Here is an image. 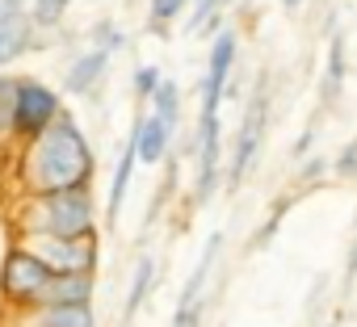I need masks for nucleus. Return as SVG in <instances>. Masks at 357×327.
Segmentation results:
<instances>
[{
  "label": "nucleus",
  "instance_id": "23",
  "mask_svg": "<svg viewBox=\"0 0 357 327\" xmlns=\"http://www.w3.org/2000/svg\"><path fill=\"white\" fill-rule=\"evenodd\" d=\"M122 47H126V34H122L114 22H97V26H93V51H101V55L114 59Z\"/></svg>",
  "mask_w": 357,
  "mask_h": 327
},
{
  "label": "nucleus",
  "instance_id": "1",
  "mask_svg": "<svg viewBox=\"0 0 357 327\" xmlns=\"http://www.w3.org/2000/svg\"><path fill=\"white\" fill-rule=\"evenodd\" d=\"M93 177H97V155H93L80 122L72 118V109H63L38 138L22 143L13 151L17 198L80 189V185H93Z\"/></svg>",
  "mask_w": 357,
  "mask_h": 327
},
{
  "label": "nucleus",
  "instance_id": "10",
  "mask_svg": "<svg viewBox=\"0 0 357 327\" xmlns=\"http://www.w3.org/2000/svg\"><path fill=\"white\" fill-rule=\"evenodd\" d=\"M130 143H135V159L147 164V168H155V164H164L168 151H172V130L155 113H139L135 126H130Z\"/></svg>",
  "mask_w": 357,
  "mask_h": 327
},
{
  "label": "nucleus",
  "instance_id": "19",
  "mask_svg": "<svg viewBox=\"0 0 357 327\" xmlns=\"http://www.w3.org/2000/svg\"><path fill=\"white\" fill-rule=\"evenodd\" d=\"M344 34H332L328 38V63H324V105L340 97L344 88Z\"/></svg>",
  "mask_w": 357,
  "mask_h": 327
},
{
  "label": "nucleus",
  "instance_id": "11",
  "mask_svg": "<svg viewBox=\"0 0 357 327\" xmlns=\"http://www.w3.org/2000/svg\"><path fill=\"white\" fill-rule=\"evenodd\" d=\"M97 273H55L34 306H93Z\"/></svg>",
  "mask_w": 357,
  "mask_h": 327
},
{
  "label": "nucleus",
  "instance_id": "21",
  "mask_svg": "<svg viewBox=\"0 0 357 327\" xmlns=\"http://www.w3.org/2000/svg\"><path fill=\"white\" fill-rule=\"evenodd\" d=\"M290 202H294V198H290V193H282V198H278V202L269 206V214H265V223H261V227H257V235H252V252H261V248H269V239H273V235L282 231V218H286V210H290Z\"/></svg>",
  "mask_w": 357,
  "mask_h": 327
},
{
  "label": "nucleus",
  "instance_id": "17",
  "mask_svg": "<svg viewBox=\"0 0 357 327\" xmlns=\"http://www.w3.org/2000/svg\"><path fill=\"white\" fill-rule=\"evenodd\" d=\"M17 88L22 76H0V147L13 159V118H17Z\"/></svg>",
  "mask_w": 357,
  "mask_h": 327
},
{
  "label": "nucleus",
  "instance_id": "5",
  "mask_svg": "<svg viewBox=\"0 0 357 327\" xmlns=\"http://www.w3.org/2000/svg\"><path fill=\"white\" fill-rule=\"evenodd\" d=\"M51 277H55V273H51L43 260H34L26 248H17V244H9L5 256H0V298H5L9 310L34 306Z\"/></svg>",
  "mask_w": 357,
  "mask_h": 327
},
{
  "label": "nucleus",
  "instance_id": "25",
  "mask_svg": "<svg viewBox=\"0 0 357 327\" xmlns=\"http://www.w3.org/2000/svg\"><path fill=\"white\" fill-rule=\"evenodd\" d=\"M219 5H223V0H194V5H190L194 13H190L185 30H202V26H206V22H211V17L219 13Z\"/></svg>",
  "mask_w": 357,
  "mask_h": 327
},
{
  "label": "nucleus",
  "instance_id": "13",
  "mask_svg": "<svg viewBox=\"0 0 357 327\" xmlns=\"http://www.w3.org/2000/svg\"><path fill=\"white\" fill-rule=\"evenodd\" d=\"M38 34L30 30L26 13H0V72H5L9 63H17L22 55L38 51Z\"/></svg>",
  "mask_w": 357,
  "mask_h": 327
},
{
  "label": "nucleus",
  "instance_id": "35",
  "mask_svg": "<svg viewBox=\"0 0 357 327\" xmlns=\"http://www.w3.org/2000/svg\"><path fill=\"white\" fill-rule=\"evenodd\" d=\"M0 159H5V147H0Z\"/></svg>",
  "mask_w": 357,
  "mask_h": 327
},
{
  "label": "nucleus",
  "instance_id": "4",
  "mask_svg": "<svg viewBox=\"0 0 357 327\" xmlns=\"http://www.w3.org/2000/svg\"><path fill=\"white\" fill-rule=\"evenodd\" d=\"M17 248H26L34 260H43L51 273H97L101 248L97 235H80V239H63V235H13Z\"/></svg>",
  "mask_w": 357,
  "mask_h": 327
},
{
  "label": "nucleus",
  "instance_id": "12",
  "mask_svg": "<svg viewBox=\"0 0 357 327\" xmlns=\"http://www.w3.org/2000/svg\"><path fill=\"white\" fill-rule=\"evenodd\" d=\"M223 256V231H215L206 239V248L198 252L190 277H185V289H181V302H176V310H194V306H206V281L215 273V260Z\"/></svg>",
  "mask_w": 357,
  "mask_h": 327
},
{
  "label": "nucleus",
  "instance_id": "27",
  "mask_svg": "<svg viewBox=\"0 0 357 327\" xmlns=\"http://www.w3.org/2000/svg\"><path fill=\"white\" fill-rule=\"evenodd\" d=\"M202 310H206V306H194V310H176V314H172V327H202Z\"/></svg>",
  "mask_w": 357,
  "mask_h": 327
},
{
  "label": "nucleus",
  "instance_id": "30",
  "mask_svg": "<svg viewBox=\"0 0 357 327\" xmlns=\"http://www.w3.org/2000/svg\"><path fill=\"white\" fill-rule=\"evenodd\" d=\"M344 277H349V281L357 277V235H353V244H349V260H344Z\"/></svg>",
  "mask_w": 357,
  "mask_h": 327
},
{
  "label": "nucleus",
  "instance_id": "22",
  "mask_svg": "<svg viewBox=\"0 0 357 327\" xmlns=\"http://www.w3.org/2000/svg\"><path fill=\"white\" fill-rule=\"evenodd\" d=\"M190 5H194V0H151V5H147V22H151V30H168L172 22H181Z\"/></svg>",
  "mask_w": 357,
  "mask_h": 327
},
{
  "label": "nucleus",
  "instance_id": "32",
  "mask_svg": "<svg viewBox=\"0 0 357 327\" xmlns=\"http://www.w3.org/2000/svg\"><path fill=\"white\" fill-rule=\"evenodd\" d=\"M278 5H282V9H286V13H298V9H303V5H307V0H278Z\"/></svg>",
  "mask_w": 357,
  "mask_h": 327
},
{
  "label": "nucleus",
  "instance_id": "7",
  "mask_svg": "<svg viewBox=\"0 0 357 327\" xmlns=\"http://www.w3.org/2000/svg\"><path fill=\"white\" fill-rule=\"evenodd\" d=\"M198 173H194V202L206 206L223 181V159H227V143H223V118L219 113H198Z\"/></svg>",
  "mask_w": 357,
  "mask_h": 327
},
{
  "label": "nucleus",
  "instance_id": "6",
  "mask_svg": "<svg viewBox=\"0 0 357 327\" xmlns=\"http://www.w3.org/2000/svg\"><path fill=\"white\" fill-rule=\"evenodd\" d=\"M59 113H63V97H59L51 84H43V80L22 76V88H17V118H13V151H17L22 143L38 138Z\"/></svg>",
  "mask_w": 357,
  "mask_h": 327
},
{
  "label": "nucleus",
  "instance_id": "9",
  "mask_svg": "<svg viewBox=\"0 0 357 327\" xmlns=\"http://www.w3.org/2000/svg\"><path fill=\"white\" fill-rule=\"evenodd\" d=\"M0 327H97L93 306H22L5 310Z\"/></svg>",
  "mask_w": 357,
  "mask_h": 327
},
{
  "label": "nucleus",
  "instance_id": "34",
  "mask_svg": "<svg viewBox=\"0 0 357 327\" xmlns=\"http://www.w3.org/2000/svg\"><path fill=\"white\" fill-rule=\"evenodd\" d=\"M353 227H357V210H353Z\"/></svg>",
  "mask_w": 357,
  "mask_h": 327
},
{
  "label": "nucleus",
  "instance_id": "15",
  "mask_svg": "<svg viewBox=\"0 0 357 327\" xmlns=\"http://www.w3.org/2000/svg\"><path fill=\"white\" fill-rule=\"evenodd\" d=\"M135 143L126 138V147H122V155H118V164H114V177H109V198H105V223L114 227L118 223V214H122V202H126V189H130V177H135Z\"/></svg>",
  "mask_w": 357,
  "mask_h": 327
},
{
  "label": "nucleus",
  "instance_id": "33",
  "mask_svg": "<svg viewBox=\"0 0 357 327\" xmlns=\"http://www.w3.org/2000/svg\"><path fill=\"white\" fill-rule=\"evenodd\" d=\"M328 327H340V319H332V323H328Z\"/></svg>",
  "mask_w": 357,
  "mask_h": 327
},
{
  "label": "nucleus",
  "instance_id": "16",
  "mask_svg": "<svg viewBox=\"0 0 357 327\" xmlns=\"http://www.w3.org/2000/svg\"><path fill=\"white\" fill-rule=\"evenodd\" d=\"M151 285H155V260H151V256H139V264H135V277H130V289H126L122 323H130V319H135V314L143 310V302H147Z\"/></svg>",
  "mask_w": 357,
  "mask_h": 327
},
{
  "label": "nucleus",
  "instance_id": "14",
  "mask_svg": "<svg viewBox=\"0 0 357 327\" xmlns=\"http://www.w3.org/2000/svg\"><path fill=\"white\" fill-rule=\"evenodd\" d=\"M109 76V55H101V51H84V55H76L72 59V67H68V76H63V84H68V93L72 97H89V93H97V84Z\"/></svg>",
  "mask_w": 357,
  "mask_h": 327
},
{
  "label": "nucleus",
  "instance_id": "20",
  "mask_svg": "<svg viewBox=\"0 0 357 327\" xmlns=\"http://www.w3.org/2000/svg\"><path fill=\"white\" fill-rule=\"evenodd\" d=\"M68 9H72V0H30V5H26V22H30L34 34H43V30H55L68 17Z\"/></svg>",
  "mask_w": 357,
  "mask_h": 327
},
{
  "label": "nucleus",
  "instance_id": "2",
  "mask_svg": "<svg viewBox=\"0 0 357 327\" xmlns=\"http://www.w3.org/2000/svg\"><path fill=\"white\" fill-rule=\"evenodd\" d=\"M13 235H97V198L93 185L59 189V193H26L13 202Z\"/></svg>",
  "mask_w": 357,
  "mask_h": 327
},
{
  "label": "nucleus",
  "instance_id": "8",
  "mask_svg": "<svg viewBox=\"0 0 357 327\" xmlns=\"http://www.w3.org/2000/svg\"><path fill=\"white\" fill-rule=\"evenodd\" d=\"M236 63H240V38L236 30H223L211 38L206 47V76H202V109L198 113H219L223 118V93L236 76Z\"/></svg>",
  "mask_w": 357,
  "mask_h": 327
},
{
  "label": "nucleus",
  "instance_id": "24",
  "mask_svg": "<svg viewBox=\"0 0 357 327\" xmlns=\"http://www.w3.org/2000/svg\"><path fill=\"white\" fill-rule=\"evenodd\" d=\"M160 80H164V72H160L155 63H139V67H135L130 88H135V97H139V101H151V97H155V88H160Z\"/></svg>",
  "mask_w": 357,
  "mask_h": 327
},
{
  "label": "nucleus",
  "instance_id": "28",
  "mask_svg": "<svg viewBox=\"0 0 357 327\" xmlns=\"http://www.w3.org/2000/svg\"><path fill=\"white\" fill-rule=\"evenodd\" d=\"M319 173H324V159H319V155H311V159L303 164V173H298V181H303V185H311V181H319Z\"/></svg>",
  "mask_w": 357,
  "mask_h": 327
},
{
  "label": "nucleus",
  "instance_id": "29",
  "mask_svg": "<svg viewBox=\"0 0 357 327\" xmlns=\"http://www.w3.org/2000/svg\"><path fill=\"white\" fill-rule=\"evenodd\" d=\"M311 147H315V130H311V126H307V130H303V134H298V138H294V147H290V155H298V159H303V155H307V151H311Z\"/></svg>",
  "mask_w": 357,
  "mask_h": 327
},
{
  "label": "nucleus",
  "instance_id": "3",
  "mask_svg": "<svg viewBox=\"0 0 357 327\" xmlns=\"http://www.w3.org/2000/svg\"><path fill=\"white\" fill-rule=\"evenodd\" d=\"M265 130H269V80L257 76V88H252V97H248V105H244L240 130H236L231 151H227V159H223V177H227L231 189H240V185L248 181L252 164H257V155H261V143H265Z\"/></svg>",
  "mask_w": 357,
  "mask_h": 327
},
{
  "label": "nucleus",
  "instance_id": "26",
  "mask_svg": "<svg viewBox=\"0 0 357 327\" xmlns=\"http://www.w3.org/2000/svg\"><path fill=\"white\" fill-rule=\"evenodd\" d=\"M336 177H357V138H349L344 151L336 155Z\"/></svg>",
  "mask_w": 357,
  "mask_h": 327
},
{
  "label": "nucleus",
  "instance_id": "31",
  "mask_svg": "<svg viewBox=\"0 0 357 327\" xmlns=\"http://www.w3.org/2000/svg\"><path fill=\"white\" fill-rule=\"evenodd\" d=\"M30 0H0V13H26Z\"/></svg>",
  "mask_w": 357,
  "mask_h": 327
},
{
  "label": "nucleus",
  "instance_id": "18",
  "mask_svg": "<svg viewBox=\"0 0 357 327\" xmlns=\"http://www.w3.org/2000/svg\"><path fill=\"white\" fill-rule=\"evenodd\" d=\"M147 105H151L147 113H155V118L176 134V122H181V88H176V80H172V76H164V80H160V88H155V97H151Z\"/></svg>",
  "mask_w": 357,
  "mask_h": 327
}]
</instances>
